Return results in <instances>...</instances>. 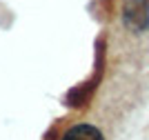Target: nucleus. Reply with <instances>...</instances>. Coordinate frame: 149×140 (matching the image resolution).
Listing matches in <instances>:
<instances>
[{"label": "nucleus", "instance_id": "nucleus-1", "mask_svg": "<svg viewBox=\"0 0 149 140\" xmlns=\"http://www.w3.org/2000/svg\"><path fill=\"white\" fill-rule=\"evenodd\" d=\"M123 24L134 33L147 31L149 29V0H125Z\"/></svg>", "mask_w": 149, "mask_h": 140}, {"label": "nucleus", "instance_id": "nucleus-2", "mask_svg": "<svg viewBox=\"0 0 149 140\" xmlns=\"http://www.w3.org/2000/svg\"><path fill=\"white\" fill-rule=\"evenodd\" d=\"M60 140H105V136L93 125H74L62 134Z\"/></svg>", "mask_w": 149, "mask_h": 140}]
</instances>
